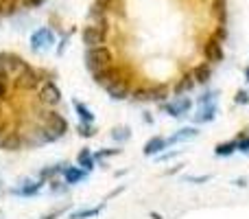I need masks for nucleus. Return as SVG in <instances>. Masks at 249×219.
I'll list each match as a JSON object with an SVG mask.
<instances>
[{
	"mask_svg": "<svg viewBox=\"0 0 249 219\" xmlns=\"http://www.w3.org/2000/svg\"><path fill=\"white\" fill-rule=\"evenodd\" d=\"M86 64H88V68H90V73L107 68V66H112V51H109L107 46H103V44L90 46L86 53Z\"/></svg>",
	"mask_w": 249,
	"mask_h": 219,
	"instance_id": "nucleus-1",
	"label": "nucleus"
},
{
	"mask_svg": "<svg viewBox=\"0 0 249 219\" xmlns=\"http://www.w3.org/2000/svg\"><path fill=\"white\" fill-rule=\"evenodd\" d=\"M105 38H107V26L105 24H92V26L83 29V44H86L88 48L105 44Z\"/></svg>",
	"mask_w": 249,
	"mask_h": 219,
	"instance_id": "nucleus-2",
	"label": "nucleus"
},
{
	"mask_svg": "<svg viewBox=\"0 0 249 219\" xmlns=\"http://www.w3.org/2000/svg\"><path fill=\"white\" fill-rule=\"evenodd\" d=\"M201 53L206 55L208 61L212 64H219V61L225 60V53H223V42H219L216 38H210L206 44L201 46Z\"/></svg>",
	"mask_w": 249,
	"mask_h": 219,
	"instance_id": "nucleus-3",
	"label": "nucleus"
},
{
	"mask_svg": "<svg viewBox=\"0 0 249 219\" xmlns=\"http://www.w3.org/2000/svg\"><path fill=\"white\" fill-rule=\"evenodd\" d=\"M44 125H46L57 138H61L66 132H68V120H66L61 114H57V112H46V116H44Z\"/></svg>",
	"mask_w": 249,
	"mask_h": 219,
	"instance_id": "nucleus-4",
	"label": "nucleus"
},
{
	"mask_svg": "<svg viewBox=\"0 0 249 219\" xmlns=\"http://www.w3.org/2000/svg\"><path fill=\"white\" fill-rule=\"evenodd\" d=\"M162 110L166 112L168 116L181 119V116H186L190 110H193V101H190L188 97H179V99H175V101H171V103H166Z\"/></svg>",
	"mask_w": 249,
	"mask_h": 219,
	"instance_id": "nucleus-5",
	"label": "nucleus"
},
{
	"mask_svg": "<svg viewBox=\"0 0 249 219\" xmlns=\"http://www.w3.org/2000/svg\"><path fill=\"white\" fill-rule=\"evenodd\" d=\"M39 101L46 105H57L61 101V90L55 86V83L48 79V81L42 83V92H39Z\"/></svg>",
	"mask_w": 249,
	"mask_h": 219,
	"instance_id": "nucleus-6",
	"label": "nucleus"
},
{
	"mask_svg": "<svg viewBox=\"0 0 249 219\" xmlns=\"http://www.w3.org/2000/svg\"><path fill=\"white\" fill-rule=\"evenodd\" d=\"M51 44H55V35H53L51 29H39V31H35L33 38H31L33 51H46Z\"/></svg>",
	"mask_w": 249,
	"mask_h": 219,
	"instance_id": "nucleus-7",
	"label": "nucleus"
},
{
	"mask_svg": "<svg viewBox=\"0 0 249 219\" xmlns=\"http://www.w3.org/2000/svg\"><path fill=\"white\" fill-rule=\"evenodd\" d=\"M0 147L4 151H18L24 147V138L20 134H13V132H7V136L0 138Z\"/></svg>",
	"mask_w": 249,
	"mask_h": 219,
	"instance_id": "nucleus-8",
	"label": "nucleus"
},
{
	"mask_svg": "<svg viewBox=\"0 0 249 219\" xmlns=\"http://www.w3.org/2000/svg\"><path fill=\"white\" fill-rule=\"evenodd\" d=\"M216 103H208V105H199V112L195 114V123H210L216 119Z\"/></svg>",
	"mask_w": 249,
	"mask_h": 219,
	"instance_id": "nucleus-9",
	"label": "nucleus"
},
{
	"mask_svg": "<svg viewBox=\"0 0 249 219\" xmlns=\"http://www.w3.org/2000/svg\"><path fill=\"white\" fill-rule=\"evenodd\" d=\"M197 129L195 127H181V129H177L175 134H173L171 138H166L168 140V145H177V142H186V140H193V138H197Z\"/></svg>",
	"mask_w": 249,
	"mask_h": 219,
	"instance_id": "nucleus-10",
	"label": "nucleus"
},
{
	"mask_svg": "<svg viewBox=\"0 0 249 219\" xmlns=\"http://www.w3.org/2000/svg\"><path fill=\"white\" fill-rule=\"evenodd\" d=\"M88 178V171L86 169H79V167H66V171H64V180H66V184H79V182H83Z\"/></svg>",
	"mask_w": 249,
	"mask_h": 219,
	"instance_id": "nucleus-11",
	"label": "nucleus"
},
{
	"mask_svg": "<svg viewBox=\"0 0 249 219\" xmlns=\"http://www.w3.org/2000/svg\"><path fill=\"white\" fill-rule=\"evenodd\" d=\"M105 90L109 92V97H112V99L123 101V99H127L129 83H124V81H112L109 86H105Z\"/></svg>",
	"mask_w": 249,
	"mask_h": 219,
	"instance_id": "nucleus-12",
	"label": "nucleus"
},
{
	"mask_svg": "<svg viewBox=\"0 0 249 219\" xmlns=\"http://www.w3.org/2000/svg\"><path fill=\"white\" fill-rule=\"evenodd\" d=\"M168 147V140L166 138H162V136H153L149 142L144 145V156H155V154H160L162 149H166Z\"/></svg>",
	"mask_w": 249,
	"mask_h": 219,
	"instance_id": "nucleus-13",
	"label": "nucleus"
},
{
	"mask_svg": "<svg viewBox=\"0 0 249 219\" xmlns=\"http://www.w3.org/2000/svg\"><path fill=\"white\" fill-rule=\"evenodd\" d=\"M44 182L37 180V182H26L24 186H20V189H13L11 193L13 195H22V198H33V195H37V191L42 189Z\"/></svg>",
	"mask_w": 249,
	"mask_h": 219,
	"instance_id": "nucleus-14",
	"label": "nucleus"
},
{
	"mask_svg": "<svg viewBox=\"0 0 249 219\" xmlns=\"http://www.w3.org/2000/svg\"><path fill=\"white\" fill-rule=\"evenodd\" d=\"M210 77H212V68L208 64H199V66H195V70H193V79L197 83H208L210 81Z\"/></svg>",
	"mask_w": 249,
	"mask_h": 219,
	"instance_id": "nucleus-15",
	"label": "nucleus"
},
{
	"mask_svg": "<svg viewBox=\"0 0 249 219\" xmlns=\"http://www.w3.org/2000/svg\"><path fill=\"white\" fill-rule=\"evenodd\" d=\"M72 105H74V110H77L79 119H81L83 123H94V114H92V110L88 108L86 103H81V101H72Z\"/></svg>",
	"mask_w": 249,
	"mask_h": 219,
	"instance_id": "nucleus-16",
	"label": "nucleus"
},
{
	"mask_svg": "<svg viewBox=\"0 0 249 219\" xmlns=\"http://www.w3.org/2000/svg\"><path fill=\"white\" fill-rule=\"evenodd\" d=\"M149 90V101H164L168 97V88L164 83H158V86L146 88Z\"/></svg>",
	"mask_w": 249,
	"mask_h": 219,
	"instance_id": "nucleus-17",
	"label": "nucleus"
},
{
	"mask_svg": "<svg viewBox=\"0 0 249 219\" xmlns=\"http://www.w3.org/2000/svg\"><path fill=\"white\" fill-rule=\"evenodd\" d=\"M195 79H193V75H186V77H181L179 81H177V86H175V95H186V92H190L195 88Z\"/></svg>",
	"mask_w": 249,
	"mask_h": 219,
	"instance_id": "nucleus-18",
	"label": "nucleus"
},
{
	"mask_svg": "<svg viewBox=\"0 0 249 219\" xmlns=\"http://www.w3.org/2000/svg\"><path fill=\"white\" fill-rule=\"evenodd\" d=\"M77 162H79V167H81V169H86V171H92V169H94V162H96V160H94V156H92L90 151L83 149L81 154L77 156Z\"/></svg>",
	"mask_w": 249,
	"mask_h": 219,
	"instance_id": "nucleus-19",
	"label": "nucleus"
},
{
	"mask_svg": "<svg viewBox=\"0 0 249 219\" xmlns=\"http://www.w3.org/2000/svg\"><path fill=\"white\" fill-rule=\"evenodd\" d=\"M234 151H236V142H221V145L214 149V154L219 156V158H228V156H232Z\"/></svg>",
	"mask_w": 249,
	"mask_h": 219,
	"instance_id": "nucleus-20",
	"label": "nucleus"
},
{
	"mask_svg": "<svg viewBox=\"0 0 249 219\" xmlns=\"http://www.w3.org/2000/svg\"><path fill=\"white\" fill-rule=\"evenodd\" d=\"M103 206H96V208H83V211H77L70 215V219H90V217H96L101 213Z\"/></svg>",
	"mask_w": 249,
	"mask_h": 219,
	"instance_id": "nucleus-21",
	"label": "nucleus"
},
{
	"mask_svg": "<svg viewBox=\"0 0 249 219\" xmlns=\"http://www.w3.org/2000/svg\"><path fill=\"white\" fill-rule=\"evenodd\" d=\"M225 0H214V2H212V13H214L216 16V20L219 22H225Z\"/></svg>",
	"mask_w": 249,
	"mask_h": 219,
	"instance_id": "nucleus-22",
	"label": "nucleus"
},
{
	"mask_svg": "<svg viewBox=\"0 0 249 219\" xmlns=\"http://www.w3.org/2000/svg\"><path fill=\"white\" fill-rule=\"evenodd\" d=\"M129 136H131V132H129L127 127H116V129H112V138H114L116 142L129 140Z\"/></svg>",
	"mask_w": 249,
	"mask_h": 219,
	"instance_id": "nucleus-23",
	"label": "nucleus"
},
{
	"mask_svg": "<svg viewBox=\"0 0 249 219\" xmlns=\"http://www.w3.org/2000/svg\"><path fill=\"white\" fill-rule=\"evenodd\" d=\"M77 129H79V134H81L83 138H92L96 134V129L92 127V123H83V120H81V125H79Z\"/></svg>",
	"mask_w": 249,
	"mask_h": 219,
	"instance_id": "nucleus-24",
	"label": "nucleus"
},
{
	"mask_svg": "<svg viewBox=\"0 0 249 219\" xmlns=\"http://www.w3.org/2000/svg\"><path fill=\"white\" fill-rule=\"evenodd\" d=\"M199 105H208V103H216V92L212 90V92H206V95H201L199 97V101H197Z\"/></svg>",
	"mask_w": 249,
	"mask_h": 219,
	"instance_id": "nucleus-25",
	"label": "nucleus"
},
{
	"mask_svg": "<svg viewBox=\"0 0 249 219\" xmlns=\"http://www.w3.org/2000/svg\"><path fill=\"white\" fill-rule=\"evenodd\" d=\"M121 149H101L94 154V160H101V158H109V156H118Z\"/></svg>",
	"mask_w": 249,
	"mask_h": 219,
	"instance_id": "nucleus-26",
	"label": "nucleus"
},
{
	"mask_svg": "<svg viewBox=\"0 0 249 219\" xmlns=\"http://www.w3.org/2000/svg\"><path fill=\"white\" fill-rule=\"evenodd\" d=\"M236 151H245V154L249 151V138L247 136H241L236 140Z\"/></svg>",
	"mask_w": 249,
	"mask_h": 219,
	"instance_id": "nucleus-27",
	"label": "nucleus"
},
{
	"mask_svg": "<svg viewBox=\"0 0 249 219\" xmlns=\"http://www.w3.org/2000/svg\"><path fill=\"white\" fill-rule=\"evenodd\" d=\"M234 101H236L238 105H245V103H249V95L245 90H241V92H236V99H234Z\"/></svg>",
	"mask_w": 249,
	"mask_h": 219,
	"instance_id": "nucleus-28",
	"label": "nucleus"
},
{
	"mask_svg": "<svg viewBox=\"0 0 249 219\" xmlns=\"http://www.w3.org/2000/svg\"><path fill=\"white\" fill-rule=\"evenodd\" d=\"M55 193H66L68 191V186H64V182H59V180H53V186H51Z\"/></svg>",
	"mask_w": 249,
	"mask_h": 219,
	"instance_id": "nucleus-29",
	"label": "nucleus"
},
{
	"mask_svg": "<svg viewBox=\"0 0 249 219\" xmlns=\"http://www.w3.org/2000/svg\"><path fill=\"white\" fill-rule=\"evenodd\" d=\"M214 38L219 40V42H225V38H228V29H225V26H219V29L214 31Z\"/></svg>",
	"mask_w": 249,
	"mask_h": 219,
	"instance_id": "nucleus-30",
	"label": "nucleus"
},
{
	"mask_svg": "<svg viewBox=\"0 0 249 219\" xmlns=\"http://www.w3.org/2000/svg\"><path fill=\"white\" fill-rule=\"evenodd\" d=\"M7 88H9V79H0V101L7 97Z\"/></svg>",
	"mask_w": 249,
	"mask_h": 219,
	"instance_id": "nucleus-31",
	"label": "nucleus"
},
{
	"mask_svg": "<svg viewBox=\"0 0 249 219\" xmlns=\"http://www.w3.org/2000/svg\"><path fill=\"white\" fill-rule=\"evenodd\" d=\"M24 7H39L42 2H46V0H20Z\"/></svg>",
	"mask_w": 249,
	"mask_h": 219,
	"instance_id": "nucleus-32",
	"label": "nucleus"
},
{
	"mask_svg": "<svg viewBox=\"0 0 249 219\" xmlns=\"http://www.w3.org/2000/svg\"><path fill=\"white\" fill-rule=\"evenodd\" d=\"M177 154H179V151H171V154H164V156H160V160H168V158H175Z\"/></svg>",
	"mask_w": 249,
	"mask_h": 219,
	"instance_id": "nucleus-33",
	"label": "nucleus"
},
{
	"mask_svg": "<svg viewBox=\"0 0 249 219\" xmlns=\"http://www.w3.org/2000/svg\"><path fill=\"white\" fill-rule=\"evenodd\" d=\"M55 217H59V211H55V213H51V215H46V217H42V219H55Z\"/></svg>",
	"mask_w": 249,
	"mask_h": 219,
	"instance_id": "nucleus-34",
	"label": "nucleus"
},
{
	"mask_svg": "<svg viewBox=\"0 0 249 219\" xmlns=\"http://www.w3.org/2000/svg\"><path fill=\"white\" fill-rule=\"evenodd\" d=\"M245 75H247V81H249V68H247V70H245Z\"/></svg>",
	"mask_w": 249,
	"mask_h": 219,
	"instance_id": "nucleus-35",
	"label": "nucleus"
}]
</instances>
